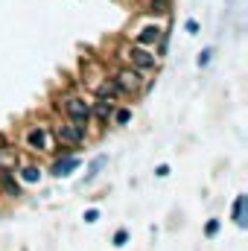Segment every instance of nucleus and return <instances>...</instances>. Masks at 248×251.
I'll return each instance as SVG.
<instances>
[{"mask_svg": "<svg viewBox=\"0 0 248 251\" xmlns=\"http://www.w3.org/2000/svg\"><path fill=\"white\" fill-rule=\"evenodd\" d=\"M99 94H102V97H108V100H111V97H114V94H120V88H117V85H114V82H105V85H99Z\"/></svg>", "mask_w": 248, "mask_h": 251, "instance_id": "4468645a", "label": "nucleus"}, {"mask_svg": "<svg viewBox=\"0 0 248 251\" xmlns=\"http://www.w3.org/2000/svg\"><path fill=\"white\" fill-rule=\"evenodd\" d=\"M170 9V0H149V12H155V15H164Z\"/></svg>", "mask_w": 248, "mask_h": 251, "instance_id": "ddd939ff", "label": "nucleus"}, {"mask_svg": "<svg viewBox=\"0 0 248 251\" xmlns=\"http://www.w3.org/2000/svg\"><path fill=\"white\" fill-rule=\"evenodd\" d=\"M76 167H79V158H73V155H70V158H59V161L53 164V176L64 178V176H70Z\"/></svg>", "mask_w": 248, "mask_h": 251, "instance_id": "423d86ee", "label": "nucleus"}, {"mask_svg": "<svg viewBox=\"0 0 248 251\" xmlns=\"http://www.w3.org/2000/svg\"><path fill=\"white\" fill-rule=\"evenodd\" d=\"M105 164H108V158H105V155L94 158V161H91V167H88V176H85V181H94V178H97V176L105 170Z\"/></svg>", "mask_w": 248, "mask_h": 251, "instance_id": "6e6552de", "label": "nucleus"}, {"mask_svg": "<svg viewBox=\"0 0 248 251\" xmlns=\"http://www.w3.org/2000/svg\"><path fill=\"white\" fill-rule=\"evenodd\" d=\"M125 240H128V234H125L123 228H120V231L114 234V246H125Z\"/></svg>", "mask_w": 248, "mask_h": 251, "instance_id": "f3484780", "label": "nucleus"}, {"mask_svg": "<svg viewBox=\"0 0 248 251\" xmlns=\"http://www.w3.org/2000/svg\"><path fill=\"white\" fill-rule=\"evenodd\" d=\"M158 38H161V29H158V26H146V29L137 35L140 44H152V41H158Z\"/></svg>", "mask_w": 248, "mask_h": 251, "instance_id": "9d476101", "label": "nucleus"}, {"mask_svg": "<svg viewBox=\"0 0 248 251\" xmlns=\"http://www.w3.org/2000/svg\"><path fill=\"white\" fill-rule=\"evenodd\" d=\"M97 117L105 123V120L111 117V102H105V100H102V102H97Z\"/></svg>", "mask_w": 248, "mask_h": 251, "instance_id": "f8f14e48", "label": "nucleus"}, {"mask_svg": "<svg viewBox=\"0 0 248 251\" xmlns=\"http://www.w3.org/2000/svg\"><path fill=\"white\" fill-rule=\"evenodd\" d=\"M114 120H117V123H128V120H131V111H117V114H114Z\"/></svg>", "mask_w": 248, "mask_h": 251, "instance_id": "dca6fc26", "label": "nucleus"}, {"mask_svg": "<svg viewBox=\"0 0 248 251\" xmlns=\"http://www.w3.org/2000/svg\"><path fill=\"white\" fill-rule=\"evenodd\" d=\"M234 222L240 228H246V196H237V201H234Z\"/></svg>", "mask_w": 248, "mask_h": 251, "instance_id": "1a4fd4ad", "label": "nucleus"}, {"mask_svg": "<svg viewBox=\"0 0 248 251\" xmlns=\"http://www.w3.org/2000/svg\"><path fill=\"white\" fill-rule=\"evenodd\" d=\"M82 134H85V128L76 123H67V126H59L56 128V137L62 140V143H67V146H79L82 143Z\"/></svg>", "mask_w": 248, "mask_h": 251, "instance_id": "7ed1b4c3", "label": "nucleus"}, {"mask_svg": "<svg viewBox=\"0 0 248 251\" xmlns=\"http://www.w3.org/2000/svg\"><path fill=\"white\" fill-rule=\"evenodd\" d=\"M155 176H158V178H167V176H170V167H167V164H161V167L155 170Z\"/></svg>", "mask_w": 248, "mask_h": 251, "instance_id": "aec40b11", "label": "nucleus"}, {"mask_svg": "<svg viewBox=\"0 0 248 251\" xmlns=\"http://www.w3.org/2000/svg\"><path fill=\"white\" fill-rule=\"evenodd\" d=\"M38 178H41V173H38L35 167H26V170H24V181H29V184H32V181H38Z\"/></svg>", "mask_w": 248, "mask_h": 251, "instance_id": "2eb2a0df", "label": "nucleus"}, {"mask_svg": "<svg viewBox=\"0 0 248 251\" xmlns=\"http://www.w3.org/2000/svg\"><path fill=\"white\" fill-rule=\"evenodd\" d=\"M0 181H3V187H6V193L9 196H21V190H18V184L9 178V173H0Z\"/></svg>", "mask_w": 248, "mask_h": 251, "instance_id": "9b49d317", "label": "nucleus"}, {"mask_svg": "<svg viewBox=\"0 0 248 251\" xmlns=\"http://www.w3.org/2000/svg\"><path fill=\"white\" fill-rule=\"evenodd\" d=\"M216 231H219V219H210V222H207V237H213Z\"/></svg>", "mask_w": 248, "mask_h": 251, "instance_id": "a211bd4d", "label": "nucleus"}, {"mask_svg": "<svg viewBox=\"0 0 248 251\" xmlns=\"http://www.w3.org/2000/svg\"><path fill=\"white\" fill-rule=\"evenodd\" d=\"M29 143H32L35 149H41V152H50V149H53L50 134H47V128H44V126H38V128H32V131H29Z\"/></svg>", "mask_w": 248, "mask_h": 251, "instance_id": "20e7f679", "label": "nucleus"}, {"mask_svg": "<svg viewBox=\"0 0 248 251\" xmlns=\"http://www.w3.org/2000/svg\"><path fill=\"white\" fill-rule=\"evenodd\" d=\"M114 85H117L123 94H137V91L143 88V76H140L137 70H128V67H123V70H117Z\"/></svg>", "mask_w": 248, "mask_h": 251, "instance_id": "f257e3e1", "label": "nucleus"}, {"mask_svg": "<svg viewBox=\"0 0 248 251\" xmlns=\"http://www.w3.org/2000/svg\"><path fill=\"white\" fill-rule=\"evenodd\" d=\"M18 167V152L15 146H0V173H9Z\"/></svg>", "mask_w": 248, "mask_h": 251, "instance_id": "39448f33", "label": "nucleus"}, {"mask_svg": "<svg viewBox=\"0 0 248 251\" xmlns=\"http://www.w3.org/2000/svg\"><path fill=\"white\" fill-rule=\"evenodd\" d=\"M64 108H67V114H70V120H73L76 126H82V128H85V123L91 120V105H88L85 100H79V97H70Z\"/></svg>", "mask_w": 248, "mask_h": 251, "instance_id": "f03ea898", "label": "nucleus"}, {"mask_svg": "<svg viewBox=\"0 0 248 251\" xmlns=\"http://www.w3.org/2000/svg\"><path fill=\"white\" fill-rule=\"evenodd\" d=\"M210 56H213V50H204V53L198 56V67H204V64L210 62Z\"/></svg>", "mask_w": 248, "mask_h": 251, "instance_id": "6ab92c4d", "label": "nucleus"}, {"mask_svg": "<svg viewBox=\"0 0 248 251\" xmlns=\"http://www.w3.org/2000/svg\"><path fill=\"white\" fill-rule=\"evenodd\" d=\"M131 62L146 70V67H155V56L146 53V50H140V47H134V50H131Z\"/></svg>", "mask_w": 248, "mask_h": 251, "instance_id": "0eeeda50", "label": "nucleus"}, {"mask_svg": "<svg viewBox=\"0 0 248 251\" xmlns=\"http://www.w3.org/2000/svg\"><path fill=\"white\" fill-rule=\"evenodd\" d=\"M184 26H187V32H198V24H196V21H193V18H190V21H187Z\"/></svg>", "mask_w": 248, "mask_h": 251, "instance_id": "4be33fe9", "label": "nucleus"}, {"mask_svg": "<svg viewBox=\"0 0 248 251\" xmlns=\"http://www.w3.org/2000/svg\"><path fill=\"white\" fill-rule=\"evenodd\" d=\"M97 219H99V213H97V210H88V213H85V222H97Z\"/></svg>", "mask_w": 248, "mask_h": 251, "instance_id": "412c9836", "label": "nucleus"}]
</instances>
